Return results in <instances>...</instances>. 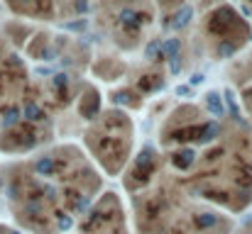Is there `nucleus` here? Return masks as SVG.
<instances>
[{
	"instance_id": "39448f33",
	"label": "nucleus",
	"mask_w": 252,
	"mask_h": 234,
	"mask_svg": "<svg viewBox=\"0 0 252 234\" xmlns=\"http://www.w3.org/2000/svg\"><path fill=\"white\" fill-rule=\"evenodd\" d=\"M218 132H220V127H218V122H213V125H208V127L203 130V137H198V139H201V142L216 139V137H218Z\"/></svg>"
},
{
	"instance_id": "f257e3e1",
	"label": "nucleus",
	"mask_w": 252,
	"mask_h": 234,
	"mask_svg": "<svg viewBox=\"0 0 252 234\" xmlns=\"http://www.w3.org/2000/svg\"><path fill=\"white\" fill-rule=\"evenodd\" d=\"M22 117H25L27 122H44V120H47V112L42 110V105H39V103L27 100V103H25V107H22Z\"/></svg>"
},
{
	"instance_id": "7ed1b4c3",
	"label": "nucleus",
	"mask_w": 252,
	"mask_h": 234,
	"mask_svg": "<svg viewBox=\"0 0 252 234\" xmlns=\"http://www.w3.org/2000/svg\"><path fill=\"white\" fill-rule=\"evenodd\" d=\"M206 105H208V110L213 112V117H220V115H223V103H220V95H218V93L211 90V93L206 95Z\"/></svg>"
},
{
	"instance_id": "1a4fd4ad",
	"label": "nucleus",
	"mask_w": 252,
	"mask_h": 234,
	"mask_svg": "<svg viewBox=\"0 0 252 234\" xmlns=\"http://www.w3.org/2000/svg\"><path fill=\"white\" fill-rule=\"evenodd\" d=\"M176 93H179V95H186V93H189V88H186V85H179V88H176Z\"/></svg>"
},
{
	"instance_id": "0eeeda50",
	"label": "nucleus",
	"mask_w": 252,
	"mask_h": 234,
	"mask_svg": "<svg viewBox=\"0 0 252 234\" xmlns=\"http://www.w3.org/2000/svg\"><path fill=\"white\" fill-rule=\"evenodd\" d=\"M71 225H74V222H71V217H62V220H59V227H62V230H69Z\"/></svg>"
},
{
	"instance_id": "f03ea898",
	"label": "nucleus",
	"mask_w": 252,
	"mask_h": 234,
	"mask_svg": "<svg viewBox=\"0 0 252 234\" xmlns=\"http://www.w3.org/2000/svg\"><path fill=\"white\" fill-rule=\"evenodd\" d=\"M54 168H57V163H54L52 156H42L39 161H34V173L37 176H52Z\"/></svg>"
},
{
	"instance_id": "6e6552de",
	"label": "nucleus",
	"mask_w": 252,
	"mask_h": 234,
	"mask_svg": "<svg viewBox=\"0 0 252 234\" xmlns=\"http://www.w3.org/2000/svg\"><path fill=\"white\" fill-rule=\"evenodd\" d=\"M191 83H193V85H201V83H203V74H193V76H191Z\"/></svg>"
},
{
	"instance_id": "423d86ee",
	"label": "nucleus",
	"mask_w": 252,
	"mask_h": 234,
	"mask_svg": "<svg viewBox=\"0 0 252 234\" xmlns=\"http://www.w3.org/2000/svg\"><path fill=\"white\" fill-rule=\"evenodd\" d=\"M196 225L198 227H211V225H216V215H201V217H196Z\"/></svg>"
},
{
	"instance_id": "9d476101",
	"label": "nucleus",
	"mask_w": 252,
	"mask_h": 234,
	"mask_svg": "<svg viewBox=\"0 0 252 234\" xmlns=\"http://www.w3.org/2000/svg\"><path fill=\"white\" fill-rule=\"evenodd\" d=\"M12 234H20V232H12Z\"/></svg>"
},
{
	"instance_id": "20e7f679",
	"label": "nucleus",
	"mask_w": 252,
	"mask_h": 234,
	"mask_svg": "<svg viewBox=\"0 0 252 234\" xmlns=\"http://www.w3.org/2000/svg\"><path fill=\"white\" fill-rule=\"evenodd\" d=\"M193 152L191 149H186V152H181L179 156H174V166H179V168H189L191 163H193Z\"/></svg>"
}]
</instances>
